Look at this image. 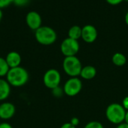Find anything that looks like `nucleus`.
Listing matches in <instances>:
<instances>
[{
    "label": "nucleus",
    "instance_id": "1",
    "mask_svg": "<svg viewBox=\"0 0 128 128\" xmlns=\"http://www.w3.org/2000/svg\"><path fill=\"white\" fill-rule=\"evenodd\" d=\"M29 79V73L22 66L10 68L6 75V80L11 87L20 88L24 86Z\"/></svg>",
    "mask_w": 128,
    "mask_h": 128
},
{
    "label": "nucleus",
    "instance_id": "2",
    "mask_svg": "<svg viewBox=\"0 0 128 128\" xmlns=\"http://www.w3.org/2000/svg\"><path fill=\"white\" fill-rule=\"evenodd\" d=\"M126 110L120 103H111L106 109V116L108 121L114 124H120L124 121Z\"/></svg>",
    "mask_w": 128,
    "mask_h": 128
},
{
    "label": "nucleus",
    "instance_id": "3",
    "mask_svg": "<svg viewBox=\"0 0 128 128\" xmlns=\"http://www.w3.org/2000/svg\"><path fill=\"white\" fill-rule=\"evenodd\" d=\"M36 41L43 45H50L56 42L57 39L56 32L50 26H41L34 32Z\"/></svg>",
    "mask_w": 128,
    "mask_h": 128
},
{
    "label": "nucleus",
    "instance_id": "4",
    "mask_svg": "<svg viewBox=\"0 0 128 128\" xmlns=\"http://www.w3.org/2000/svg\"><path fill=\"white\" fill-rule=\"evenodd\" d=\"M62 67L64 72L70 78L80 75V72L82 69L80 59L76 56L64 57L62 63Z\"/></svg>",
    "mask_w": 128,
    "mask_h": 128
},
{
    "label": "nucleus",
    "instance_id": "5",
    "mask_svg": "<svg viewBox=\"0 0 128 128\" xmlns=\"http://www.w3.org/2000/svg\"><path fill=\"white\" fill-rule=\"evenodd\" d=\"M61 79L62 77L60 72L57 69H50L44 73L43 77V82L45 87L52 90L59 86Z\"/></svg>",
    "mask_w": 128,
    "mask_h": 128
},
{
    "label": "nucleus",
    "instance_id": "6",
    "mask_svg": "<svg viewBox=\"0 0 128 128\" xmlns=\"http://www.w3.org/2000/svg\"><path fill=\"white\" fill-rule=\"evenodd\" d=\"M60 49L61 52L65 57L76 56L80 50V43L78 40L68 37L62 41Z\"/></svg>",
    "mask_w": 128,
    "mask_h": 128
},
{
    "label": "nucleus",
    "instance_id": "7",
    "mask_svg": "<svg viewBox=\"0 0 128 128\" xmlns=\"http://www.w3.org/2000/svg\"><path fill=\"white\" fill-rule=\"evenodd\" d=\"M82 88V81L77 77L69 78L64 84V93L68 97H74L80 93Z\"/></svg>",
    "mask_w": 128,
    "mask_h": 128
},
{
    "label": "nucleus",
    "instance_id": "8",
    "mask_svg": "<svg viewBox=\"0 0 128 128\" xmlns=\"http://www.w3.org/2000/svg\"><path fill=\"white\" fill-rule=\"evenodd\" d=\"M26 22L27 26L31 29L36 31L38 28L41 26L42 18L38 12L32 11L27 13L26 17Z\"/></svg>",
    "mask_w": 128,
    "mask_h": 128
},
{
    "label": "nucleus",
    "instance_id": "9",
    "mask_svg": "<svg viewBox=\"0 0 128 128\" xmlns=\"http://www.w3.org/2000/svg\"><path fill=\"white\" fill-rule=\"evenodd\" d=\"M98 32L96 27L91 24L85 25L82 27L81 38L86 43H93L98 38Z\"/></svg>",
    "mask_w": 128,
    "mask_h": 128
},
{
    "label": "nucleus",
    "instance_id": "10",
    "mask_svg": "<svg viewBox=\"0 0 128 128\" xmlns=\"http://www.w3.org/2000/svg\"><path fill=\"white\" fill-rule=\"evenodd\" d=\"M16 112L15 106L10 102L0 103V119L9 120L14 117Z\"/></svg>",
    "mask_w": 128,
    "mask_h": 128
},
{
    "label": "nucleus",
    "instance_id": "11",
    "mask_svg": "<svg viewBox=\"0 0 128 128\" xmlns=\"http://www.w3.org/2000/svg\"><path fill=\"white\" fill-rule=\"evenodd\" d=\"M5 60L8 65V66L10 68H15L20 66L22 57L20 54L16 51H10L9 52L5 57Z\"/></svg>",
    "mask_w": 128,
    "mask_h": 128
},
{
    "label": "nucleus",
    "instance_id": "12",
    "mask_svg": "<svg viewBox=\"0 0 128 128\" xmlns=\"http://www.w3.org/2000/svg\"><path fill=\"white\" fill-rule=\"evenodd\" d=\"M11 91V86L7 81L6 79L0 78V101L7 100Z\"/></svg>",
    "mask_w": 128,
    "mask_h": 128
},
{
    "label": "nucleus",
    "instance_id": "13",
    "mask_svg": "<svg viewBox=\"0 0 128 128\" xmlns=\"http://www.w3.org/2000/svg\"><path fill=\"white\" fill-rule=\"evenodd\" d=\"M97 75V69L93 66H86L82 67L80 76L86 80H91L93 79Z\"/></svg>",
    "mask_w": 128,
    "mask_h": 128
},
{
    "label": "nucleus",
    "instance_id": "14",
    "mask_svg": "<svg viewBox=\"0 0 128 128\" xmlns=\"http://www.w3.org/2000/svg\"><path fill=\"white\" fill-rule=\"evenodd\" d=\"M82 36V27L78 25L72 26L68 30V37L75 40H78Z\"/></svg>",
    "mask_w": 128,
    "mask_h": 128
},
{
    "label": "nucleus",
    "instance_id": "15",
    "mask_svg": "<svg viewBox=\"0 0 128 128\" xmlns=\"http://www.w3.org/2000/svg\"><path fill=\"white\" fill-rule=\"evenodd\" d=\"M112 63L117 66H122L127 63V58L124 54L120 52H117L113 54L112 58Z\"/></svg>",
    "mask_w": 128,
    "mask_h": 128
},
{
    "label": "nucleus",
    "instance_id": "16",
    "mask_svg": "<svg viewBox=\"0 0 128 128\" xmlns=\"http://www.w3.org/2000/svg\"><path fill=\"white\" fill-rule=\"evenodd\" d=\"M9 69L10 67L8 66L5 58L0 57V78L6 77Z\"/></svg>",
    "mask_w": 128,
    "mask_h": 128
},
{
    "label": "nucleus",
    "instance_id": "17",
    "mask_svg": "<svg viewBox=\"0 0 128 128\" xmlns=\"http://www.w3.org/2000/svg\"><path fill=\"white\" fill-rule=\"evenodd\" d=\"M84 128H104L103 124L97 121H90L88 124H86V125L84 127Z\"/></svg>",
    "mask_w": 128,
    "mask_h": 128
},
{
    "label": "nucleus",
    "instance_id": "18",
    "mask_svg": "<svg viewBox=\"0 0 128 128\" xmlns=\"http://www.w3.org/2000/svg\"><path fill=\"white\" fill-rule=\"evenodd\" d=\"M63 94H64V91H63V89L61 88L59 86L52 90V94L55 97H56V98H60V97H62V95H63Z\"/></svg>",
    "mask_w": 128,
    "mask_h": 128
},
{
    "label": "nucleus",
    "instance_id": "19",
    "mask_svg": "<svg viewBox=\"0 0 128 128\" xmlns=\"http://www.w3.org/2000/svg\"><path fill=\"white\" fill-rule=\"evenodd\" d=\"M30 2V0H14L13 3H14L17 6H26Z\"/></svg>",
    "mask_w": 128,
    "mask_h": 128
},
{
    "label": "nucleus",
    "instance_id": "20",
    "mask_svg": "<svg viewBox=\"0 0 128 128\" xmlns=\"http://www.w3.org/2000/svg\"><path fill=\"white\" fill-rule=\"evenodd\" d=\"M13 2H14V0H0V8L2 9L3 8L8 6Z\"/></svg>",
    "mask_w": 128,
    "mask_h": 128
},
{
    "label": "nucleus",
    "instance_id": "21",
    "mask_svg": "<svg viewBox=\"0 0 128 128\" xmlns=\"http://www.w3.org/2000/svg\"><path fill=\"white\" fill-rule=\"evenodd\" d=\"M70 123L72 125H74V127H76V126H78L79 124H80V120H79L78 118L74 117V118H71Z\"/></svg>",
    "mask_w": 128,
    "mask_h": 128
},
{
    "label": "nucleus",
    "instance_id": "22",
    "mask_svg": "<svg viewBox=\"0 0 128 128\" xmlns=\"http://www.w3.org/2000/svg\"><path fill=\"white\" fill-rule=\"evenodd\" d=\"M122 106L124 108L125 110H128V97H126L123 99L122 100Z\"/></svg>",
    "mask_w": 128,
    "mask_h": 128
},
{
    "label": "nucleus",
    "instance_id": "23",
    "mask_svg": "<svg viewBox=\"0 0 128 128\" xmlns=\"http://www.w3.org/2000/svg\"><path fill=\"white\" fill-rule=\"evenodd\" d=\"M109 4L112 5H118L121 2H122L124 0H106Z\"/></svg>",
    "mask_w": 128,
    "mask_h": 128
},
{
    "label": "nucleus",
    "instance_id": "24",
    "mask_svg": "<svg viewBox=\"0 0 128 128\" xmlns=\"http://www.w3.org/2000/svg\"><path fill=\"white\" fill-rule=\"evenodd\" d=\"M0 128H13V127L8 122H2L0 124Z\"/></svg>",
    "mask_w": 128,
    "mask_h": 128
},
{
    "label": "nucleus",
    "instance_id": "25",
    "mask_svg": "<svg viewBox=\"0 0 128 128\" xmlns=\"http://www.w3.org/2000/svg\"><path fill=\"white\" fill-rule=\"evenodd\" d=\"M60 128H76V127H74V125H72L70 122L68 123H64L62 125V127Z\"/></svg>",
    "mask_w": 128,
    "mask_h": 128
},
{
    "label": "nucleus",
    "instance_id": "26",
    "mask_svg": "<svg viewBox=\"0 0 128 128\" xmlns=\"http://www.w3.org/2000/svg\"><path fill=\"white\" fill-rule=\"evenodd\" d=\"M116 128H128V124H126L125 122H123V123L118 124V127Z\"/></svg>",
    "mask_w": 128,
    "mask_h": 128
},
{
    "label": "nucleus",
    "instance_id": "27",
    "mask_svg": "<svg viewBox=\"0 0 128 128\" xmlns=\"http://www.w3.org/2000/svg\"><path fill=\"white\" fill-rule=\"evenodd\" d=\"M124 20H125L126 24L128 25V11H127V13L125 14V16H124Z\"/></svg>",
    "mask_w": 128,
    "mask_h": 128
},
{
    "label": "nucleus",
    "instance_id": "28",
    "mask_svg": "<svg viewBox=\"0 0 128 128\" xmlns=\"http://www.w3.org/2000/svg\"><path fill=\"white\" fill-rule=\"evenodd\" d=\"M124 122L128 124V110L126 112V115H125V118H124Z\"/></svg>",
    "mask_w": 128,
    "mask_h": 128
},
{
    "label": "nucleus",
    "instance_id": "29",
    "mask_svg": "<svg viewBox=\"0 0 128 128\" xmlns=\"http://www.w3.org/2000/svg\"><path fill=\"white\" fill-rule=\"evenodd\" d=\"M2 16H3V13H2V9L0 8V22H1V20H2Z\"/></svg>",
    "mask_w": 128,
    "mask_h": 128
},
{
    "label": "nucleus",
    "instance_id": "30",
    "mask_svg": "<svg viewBox=\"0 0 128 128\" xmlns=\"http://www.w3.org/2000/svg\"><path fill=\"white\" fill-rule=\"evenodd\" d=\"M126 1H128V0H126Z\"/></svg>",
    "mask_w": 128,
    "mask_h": 128
},
{
    "label": "nucleus",
    "instance_id": "31",
    "mask_svg": "<svg viewBox=\"0 0 128 128\" xmlns=\"http://www.w3.org/2000/svg\"><path fill=\"white\" fill-rule=\"evenodd\" d=\"M0 124H1V122H0Z\"/></svg>",
    "mask_w": 128,
    "mask_h": 128
}]
</instances>
